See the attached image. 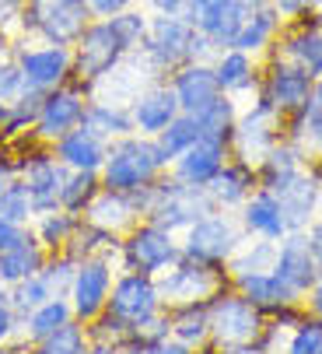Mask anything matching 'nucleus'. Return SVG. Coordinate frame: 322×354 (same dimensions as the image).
Here are the masks:
<instances>
[{
    "label": "nucleus",
    "instance_id": "1",
    "mask_svg": "<svg viewBox=\"0 0 322 354\" xmlns=\"http://www.w3.org/2000/svg\"><path fill=\"white\" fill-rule=\"evenodd\" d=\"M147 18L151 15H144L140 8H130V11L113 15V18H95L81 32V39L70 46V53H74V77L70 81L84 84L95 95V88L116 67H123L130 53H137L144 46Z\"/></svg>",
    "mask_w": 322,
    "mask_h": 354
},
{
    "label": "nucleus",
    "instance_id": "2",
    "mask_svg": "<svg viewBox=\"0 0 322 354\" xmlns=\"http://www.w3.org/2000/svg\"><path fill=\"white\" fill-rule=\"evenodd\" d=\"M137 53H140L144 67L151 71V77L161 81V77H172L179 67H186L193 60L210 64L214 57H218V46L179 15H151L144 46L137 49Z\"/></svg>",
    "mask_w": 322,
    "mask_h": 354
},
{
    "label": "nucleus",
    "instance_id": "3",
    "mask_svg": "<svg viewBox=\"0 0 322 354\" xmlns=\"http://www.w3.org/2000/svg\"><path fill=\"white\" fill-rule=\"evenodd\" d=\"M165 172H169L165 155L158 151L154 137H144V133H126L120 140H109L105 162L98 169L102 186L116 193H140Z\"/></svg>",
    "mask_w": 322,
    "mask_h": 354
},
{
    "label": "nucleus",
    "instance_id": "4",
    "mask_svg": "<svg viewBox=\"0 0 322 354\" xmlns=\"http://www.w3.org/2000/svg\"><path fill=\"white\" fill-rule=\"evenodd\" d=\"M137 204H140L144 221H154V225L169 228L176 235H182L193 221L207 218L210 211H218V207H214V200L207 196V186H186L172 172L154 179L147 189H140Z\"/></svg>",
    "mask_w": 322,
    "mask_h": 354
},
{
    "label": "nucleus",
    "instance_id": "5",
    "mask_svg": "<svg viewBox=\"0 0 322 354\" xmlns=\"http://www.w3.org/2000/svg\"><path fill=\"white\" fill-rule=\"evenodd\" d=\"M91 21H95V15H91L88 0H25L21 35L39 39V42L74 46Z\"/></svg>",
    "mask_w": 322,
    "mask_h": 354
},
{
    "label": "nucleus",
    "instance_id": "6",
    "mask_svg": "<svg viewBox=\"0 0 322 354\" xmlns=\"http://www.w3.org/2000/svg\"><path fill=\"white\" fill-rule=\"evenodd\" d=\"M179 257H182L179 235L154 221H137L120 239V270H137V274L158 277L172 263H179Z\"/></svg>",
    "mask_w": 322,
    "mask_h": 354
},
{
    "label": "nucleus",
    "instance_id": "7",
    "mask_svg": "<svg viewBox=\"0 0 322 354\" xmlns=\"http://www.w3.org/2000/svg\"><path fill=\"white\" fill-rule=\"evenodd\" d=\"M182 257L207 263V267H228V260L235 257V249L245 242V232L238 225V214L231 211H210L207 218L193 221L182 235Z\"/></svg>",
    "mask_w": 322,
    "mask_h": 354
},
{
    "label": "nucleus",
    "instance_id": "8",
    "mask_svg": "<svg viewBox=\"0 0 322 354\" xmlns=\"http://www.w3.org/2000/svg\"><path fill=\"white\" fill-rule=\"evenodd\" d=\"M225 284H231L225 267H207V263H196L189 257H179V263H172L165 274H158L161 309L172 313L182 306H203Z\"/></svg>",
    "mask_w": 322,
    "mask_h": 354
},
{
    "label": "nucleus",
    "instance_id": "9",
    "mask_svg": "<svg viewBox=\"0 0 322 354\" xmlns=\"http://www.w3.org/2000/svg\"><path fill=\"white\" fill-rule=\"evenodd\" d=\"M207 309H210V344L214 347L252 344L266 330V316L235 284H225L218 295L207 301Z\"/></svg>",
    "mask_w": 322,
    "mask_h": 354
},
{
    "label": "nucleus",
    "instance_id": "10",
    "mask_svg": "<svg viewBox=\"0 0 322 354\" xmlns=\"http://www.w3.org/2000/svg\"><path fill=\"white\" fill-rule=\"evenodd\" d=\"M11 57L25 77V88L32 91H53L74 77V53L70 46L57 42H39L28 35H18L11 42Z\"/></svg>",
    "mask_w": 322,
    "mask_h": 354
},
{
    "label": "nucleus",
    "instance_id": "11",
    "mask_svg": "<svg viewBox=\"0 0 322 354\" xmlns=\"http://www.w3.org/2000/svg\"><path fill=\"white\" fill-rule=\"evenodd\" d=\"M284 140V116L266 102V98L256 95V102L238 113L235 120V130H231V158L259 169V162L274 151V144Z\"/></svg>",
    "mask_w": 322,
    "mask_h": 354
},
{
    "label": "nucleus",
    "instance_id": "12",
    "mask_svg": "<svg viewBox=\"0 0 322 354\" xmlns=\"http://www.w3.org/2000/svg\"><path fill=\"white\" fill-rule=\"evenodd\" d=\"M91 102V91L77 81H67L60 88H53L42 95V106H39V116L32 123V137L46 147H53L64 133H70L74 127H81L84 120V109Z\"/></svg>",
    "mask_w": 322,
    "mask_h": 354
},
{
    "label": "nucleus",
    "instance_id": "13",
    "mask_svg": "<svg viewBox=\"0 0 322 354\" xmlns=\"http://www.w3.org/2000/svg\"><path fill=\"white\" fill-rule=\"evenodd\" d=\"M312 88H315V77L305 74L301 67L266 53V64H263V77H259V98H266L284 120L301 113L308 102H312Z\"/></svg>",
    "mask_w": 322,
    "mask_h": 354
},
{
    "label": "nucleus",
    "instance_id": "14",
    "mask_svg": "<svg viewBox=\"0 0 322 354\" xmlns=\"http://www.w3.org/2000/svg\"><path fill=\"white\" fill-rule=\"evenodd\" d=\"M116 263L120 260H109V257H91V260H81L77 263V274L67 288V301L74 309V319L77 323H91L105 313L109 306V291H113V281H116Z\"/></svg>",
    "mask_w": 322,
    "mask_h": 354
},
{
    "label": "nucleus",
    "instance_id": "15",
    "mask_svg": "<svg viewBox=\"0 0 322 354\" xmlns=\"http://www.w3.org/2000/svg\"><path fill=\"white\" fill-rule=\"evenodd\" d=\"M274 57L301 67L305 74L319 77L322 74V15L319 11H305L291 21H284L274 49Z\"/></svg>",
    "mask_w": 322,
    "mask_h": 354
},
{
    "label": "nucleus",
    "instance_id": "16",
    "mask_svg": "<svg viewBox=\"0 0 322 354\" xmlns=\"http://www.w3.org/2000/svg\"><path fill=\"white\" fill-rule=\"evenodd\" d=\"M105 313H113L120 323H126V330H133L137 323L161 313L158 277H147V274H137V270H120L116 281H113Z\"/></svg>",
    "mask_w": 322,
    "mask_h": 354
},
{
    "label": "nucleus",
    "instance_id": "17",
    "mask_svg": "<svg viewBox=\"0 0 322 354\" xmlns=\"http://www.w3.org/2000/svg\"><path fill=\"white\" fill-rule=\"evenodd\" d=\"M179 98L169 81H151L130 98V116H133V133L158 137L176 116H179Z\"/></svg>",
    "mask_w": 322,
    "mask_h": 354
},
{
    "label": "nucleus",
    "instance_id": "18",
    "mask_svg": "<svg viewBox=\"0 0 322 354\" xmlns=\"http://www.w3.org/2000/svg\"><path fill=\"white\" fill-rule=\"evenodd\" d=\"M238 214V225L249 239H270V242H281L291 228H287V214L281 207L277 193L270 189H252V196L245 200V204L235 211Z\"/></svg>",
    "mask_w": 322,
    "mask_h": 354
},
{
    "label": "nucleus",
    "instance_id": "19",
    "mask_svg": "<svg viewBox=\"0 0 322 354\" xmlns=\"http://www.w3.org/2000/svg\"><path fill=\"white\" fill-rule=\"evenodd\" d=\"M274 274H277V277H281L298 298L308 295V288H312L315 277H319V267H315L312 252H308V239H305V232H287V235L277 242Z\"/></svg>",
    "mask_w": 322,
    "mask_h": 354
},
{
    "label": "nucleus",
    "instance_id": "20",
    "mask_svg": "<svg viewBox=\"0 0 322 354\" xmlns=\"http://www.w3.org/2000/svg\"><path fill=\"white\" fill-rule=\"evenodd\" d=\"M176 98H179V109L196 116L200 109H207L214 98H221V84H218V74H214V64L207 60H193L186 67H179L172 77H169Z\"/></svg>",
    "mask_w": 322,
    "mask_h": 354
},
{
    "label": "nucleus",
    "instance_id": "21",
    "mask_svg": "<svg viewBox=\"0 0 322 354\" xmlns=\"http://www.w3.org/2000/svg\"><path fill=\"white\" fill-rule=\"evenodd\" d=\"M84 221L102 228V232H109L116 239H123L137 221H144L140 214V204H137V193H116V189H105L91 200V207L84 211Z\"/></svg>",
    "mask_w": 322,
    "mask_h": 354
},
{
    "label": "nucleus",
    "instance_id": "22",
    "mask_svg": "<svg viewBox=\"0 0 322 354\" xmlns=\"http://www.w3.org/2000/svg\"><path fill=\"white\" fill-rule=\"evenodd\" d=\"M228 158H231V147H228V144L200 137L189 151H182V155L169 165V172H172L179 183H186V186H207L214 176L225 169Z\"/></svg>",
    "mask_w": 322,
    "mask_h": 354
},
{
    "label": "nucleus",
    "instance_id": "23",
    "mask_svg": "<svg viewBox=\"0 0 322 354\" xmlns=\"http://www.w3.org/2000/svg\"><path fill=\"white\" fill-rule=\"evenodd\" d=\"M252 189H259V176H256L252 165H245L238 158H228L225 169L207 183V196L214 200V207H218V211H231V214L252 196Z\"/></svg>",
    "mask_w": 322,
    "mask_h": 354
},
{
    "label": "nucleus",
    "instance_id": "24",
    "mask_svg": "<svg viewBox=\"0 0 322 354\" xmlns=\"http://www.w3.org/2000/svg\"><path fill=\"white\" fill-rule=\"evenodd\" d=\"M281 28H284V18L274 8V0H259V4L252 8V15L245 18L242 32L235 35L231 49H242V53H249V57H263V53H270V49H274Z\"/></svg>",
    "mask_w": 322,
    "mask_h": 354
},
{
    "label": "nucleus",
    "instance_id": "25",
    "mask_svg": "<svg viewBox=\"0 0 322 354\" xmlns=\"http://www.w3.org/2000/svg\"><path fill=\"white\" fill-rule=\"evenodd\" d=\"M210 64H214V74H218V84L225 95L238 98V95L259 91V77H263L259 57H249L242 49H221Z\"/></svg>",
    "mask_w": 322,
    "mask_h": 354
},
{
    "label": "nucleus",
    "instance_id": "26",
    "mask_svg": "<svg viewBox=\"0 0 322 354\" xmlns=\"http://www.w3.org/2000/svg\"><path fill=\"white\" fill-rule=\"evenodd\" d=\"M105 151H109V140H102L88 127H74L70 133H64L57 144H53V155H57L70 172H77V169L98 172L102 162H105Z\"/></svg>",
    "mask_w": 322,
    "mask_h": 354
},
{
    "label": "nucleus",
    "instance_id": "27",
    "mask_svg": "<svg viewBox=\"0 0 322 354\" xmlns=\"http://www.w3.org/2000/svg\"><path fill=\"white\" fill-rule=\"evenodd\" d=\"M252 306L263 313V316H274V313H281V309H287V306H294V301H301L274 270H259V274H245V277H238V281H231Z\"/></svg>",
    "mask_w": 322,
    "mask_h": 354
},
{
    "label": "nucleus",
    "instance_id": "28",
    "mask_svg": "<svg viewBox=\"0 0 322 354\" xmlns=\"http://www.w3.org/2000/svg\"><path fill=\"white\" fill-rule=\"evenodd\" d=\"M81 127H88L102 140H120V137L133 133V116H130V106L105 102V98H91L88 109H84Z\"/></svg>",
    "mask_w": 322,
    "mask_h": 354
},
{
    "label": "nucleus",
    "instance_id": "29",
    "mask_svg": "<svg viewBox=\"0 0 322 354\" xmlns=\"http://www.w3.org/2000/svg\"><path fill=\"white\" fill-rule=\"evenodd\" d=\"M74 319V309H70V301H67V295H57V298H49V301H42L39 309H32L25 319H21V340L25 344H42L49 333H57L64 323H70Z\"/></svg>",
    "mask_w": 322,
    "mask_h": 354
},
{
    "label": "nucleus",
    "instance_id": "30",
    "mask_svg": "<svg viewBox=\"0 0 322 354\" xmlns=\"http://www.w3.org/2000/svg\"><path fill=\"white\" fill-rule=\"evenodd\" d=\"M284 140L298 144L308 162H322V106L308 102L301 113L284 120Z\"/></svg>",
    "mask_w": 322,
    "mask_h": 354
},
{
    "label": "nucleus",
    "instance_id": "31",
    "mask_svg": "<svg viewBox=\"0 0 322 354\" xmlns=\"http://www.w3.org/2000/svg\"><path fill=\"white\" fill-rule=\"evenodd\" d=\"M42 263H46V249L35 242V235H28L21 245H15L11 252H4V257H0V284L15 288L18 281L39 274Z\"/></svg>",
    "mask_w": 322,
    "mask_h": 354
},
{
    "label": "nucleus",
    "instance_id": "32",
    "mask_svg": "<svg viewBox=\"0 0 322 354\" xmlns=\"http://www.w3.org/2000/svg\"><path fill=\"white\" fill-rule=\"evenodd\" d=\"M64 252H67V257H74L77 263H81V260H91V257L120 260V239L109 235V232H102V228H95V225H88V221L81 218V225L74 228V235H70V242H67Z\"/></svg>",
    "mask_w": 322,
    "mask_h": 354
},
{
    "label": "nucleus",
    "instance_id": "33",
    "mask_svg": "<svg viewBox=\"0 0 322 354\" xmlns=\"http://www.w3.org/2000/svg\"><path fill=\"white\" fill-rule=\"evenodd\" d=\"M77 225H81L77 214L57 207V211H49V214H35V218H32V235H35V242H39L46 252H64Z\"/></svg>",
    "mask_w": 322,
    "mask_h": 354
},
{
    "label": "nucleus",
    "instance_id": "34",
    "mask_svg": "<svg viewBox=\"0 0 322 354\" xmlns=\"http://www.w3.org/2000/svg\"><path fill=\"white\" fill-rule=\"evenodd\" d=\"M274 260H277V242L270 239H249L235 249V257L228 260V281H238L245 274H259V270H274Z\"/></svg>",
    "mask_w": 322,
    "mask_h": 354
},
{
    "label": "nucleus",
    "instance_id": "35",
    "mask_svg": "<svg viewBox=\"0 0 322 354\" xmlns=\"http://www.w3.org/2000/svg\"><path fill=\"white\" fill-rule=\"evenodd\" d=\"M169 323H172V337L193 351H203L210 344V309L207 301L203 306H182V309H172L169 313Z\"/></svg>",
    "mask_w": 322,
    "mask_h": 354
},
{
    "label": "nucleus",
    "instance_id": "36",
    "mask_svg": "<svg viewBox=\"0 0 322 354\" xmlns=\"http://www.w3.org/2000/svg\"><path fill=\"white\" fill-rule=\"evenodd\" d=\"M235 120H238V102H235L231 95L214 98V102H210L207 109H200V113H196L200 137H207V140H221V144H231Z\"/></svg>",
    "mask_w": 322,
    "mask_h": 354
},
{
    "label": "nucleus",
    "instance_id": "37",
    "mask_svg": "<svg viewBox=\"0 0 322 354\" xmlns=\"http://www.w3.org/2000/svg\"><path fill=\"white\" fill-rule=\"evenodd\" d=\"M102 193V176L91 172V169H77V172H67V183H64V193H60V207L84 218V211L91 207V200Z\"/></svg>",
    "mask_w": 322,
    "mask_h": 354
},
{
    "label": "nucleus",
    "instance_id": "38",
    "mask_svg": "<svg viewBox=\"0 0 322 354\" xmlns=\"http://www.w3.org/2000/svg\"><path fill=\"white\" fill-rule=\"evenodd\" d=\"M196 140H200V127H196V116H189V113H179L165 130H161V133L154 137L158 151L165 155V162H169V165L182 155V151H189Z\"/></svg>",
    "mask_w": 322,
    "mask_h": 354
},
{
    "label": "nucleus",
    "instance_id": "39",
    "mask_svg": "<svg viewBox=\"0 0 322 354\" xmlns=\"http://www.w3.org/2000/svg\"><path fill=\"white\" fill-rule=\"evenodd\" d=\"M88 344H91L88 326L77 323V319H70V323H64L57 333H49L42 344H35L32 354H84Z\"/></svg>",
    "mask_w": 322,
    "mask_h": 354
},
{
    "label": "nucleus",
    "instance_id": "40",
    "mask_svg": "<svg viewBox=\"0 0 322 354\" xmlns=\"http://www.w3.org/2000/svg\"><path fill=\"white\" fill-rule=\"evenodd\" d=\"M259 4V0H231V4L225 8V15H221V21L210 28V42L218 46V53L221 49H231L235 46V35L242 32V25H245V18L252 15V8Z\"/></svg>",
    "mask_w": 322,
    "mask_h": 354
},
{
    "label": "nucleus",
    "instance_id": "41",
    "mask_svg": "<svg viewBox=\"0 0 322 354\" xmlns=\"http://www.w3.org/2000/svg\"><path fill=\"white\" fill-rule=\"evenodd\" d=\"M49 298H57V291H53V284L42 277V274H32V277H25V281H18L15 288H11V306H15V313L25 319L32 309H39L42 301H49Z\"/></svg>",
    "mask_w": 322,
    "mask_h": 354
},
{
    "label": "nucleus",
    "instance_id": "42",
    "mask_svg": "<svg viewBox=\"0 0 322 354\" xmlns=\"http://www.w3.org/2000/svg\"><path fill=\"white\" fill-rule=\"evenodd\" d=\"M35 211H32V200L21 179H11L4 189H0V221L8 225H32Z\"/></svg>",
    "mask_w": 322,
    "mask_h": 354
},
{
    "label": "nucleus",
    "instance_id": "43",
    "mask_svg": "<svg viewBox=\"0 0 322 354\" xmlns=\"http://www.w3.org/2000/svg\"><path fill=\"white\" fill-rule=\"evenodd\" d=\"M281 354H322V319L308 313L298 326H291Z\"/></svg>",
    "mask_w": 322,
    "mask_h": 354
},
{
    "label": "nucleus",
    "instance_id": "44",
    "mask_svg": "<svg viewBox=\"0 0 322 354\" xmlns=\"http://www.w3.org/2000/svg\"><path fill=\"white\" fill-rule=\"evenodd\" d=\"M39 274L53 284V291H57V295H67V288H70V281L77 274V260L67 257V252H46V263H42Z\"/></svg>",
    "mask_w": 322,
    "mask_h": 354
},
{
    "label": "nucleus",
    "instance_id": "45",
    "mask_svg": "<svg viewBox=\"0 0 322 354\" xmlns=\"http://www.w3.org/2000/svg\"><path fill=\"white\" fill-rule=\"evenodd\" d=\"M228 4H231V0H189V8H186L182 18H186L196 32L210 35V28L221 21V15H225Z\"/></svg>",
    "mask_w": 322,
    "mask_h": 354
},
{
    "label": "nucleus",
    "instance_id": "46",
    "mask_svg": "<svg viewBox=\"0 0 322 354\" xmlns=\"http://www.w3.org/2000/svg\"><path fill=\"white\" fill-rule=\"evenodd\" d=\"M21 91H25V77L15 57H0V102H15Z\"/></svg>",
    "mask_w": 322,
    "mask_h": 354
},
{
    "label": "nucleus",
    "instance_id": "47",
    "mask_svg": "<svg viewBox=\"0 0 322 354\" xmlns=\"http://www.w3.org/2000/svg\"><path fill=\"white\" fill-rule=\"evenodd\" d=\"M21 337V316L15 313L11 301H0V344H11Z\"/></svg>",
    "mask_w": 322,
    "mask_h": 354
},
{
    "label": "nucleus",
    "instance_id": "48",
    "mask_svg": "<svg viewBox=\"0 0 322 354\" xmlns=\"http://www.w3.org/2000/svg\"><path fill=\"white\" fill-rule=\"evenodd\" d=\"M28 235H32V225H8V221H0V257L11 252L15 245H21Z\"/></svg>",
    "mask_w": 322,
    "mask_h": 354
},
{
    "label": "nucleus",
    "instance_id": "49",
    "mask_svg": "<svg viewBox=\"0 0 322 354\" xmlns=\"http://www.w3.org/2000/svg\"><path fill=\"white\" fill-rule=\"evenodd\" d=\"M88 4H91L95 18H113V15H123V11L137 8L140 0H88Z\"/></svg>",
    "mask_w": 322,
    "mask_h": 354
},
{
    "label": "nucleus",
    "instance_id": "50",
    "mask_svg": "<svg viewBox=\"0 0 322 354\" xmlns=\"http://www.w3.org/2000/svg\"><path fill=\"white\" fill-rule=\"evenodd\" d=\"M274 8L281 11L284 21H291V18H298V15H305V11H319L322 0H274Z\"/></svg>",
    "mask_w": 322,
    "mask_h": 354
},
{
    "label": "nucleus",
    "instance_id": "51",
    "mask_svg": "<svg viewBox=\"0 0 322 354\" xmlns=\"http://www.w3.org/2000/svg\"><path fill=\"white\" fill-rule=\"evenodd\" d=\"M305 239H308V252H312L315 267L322 270V218H312V225L305 228Z\"/></svg>",
    "mask_w": 322,
    "mask_h": 354
},
{
    "label": "nucleus",
    "instance_id": "52",
    "mask_svg": "<svg viewBox=\"0 0 322 354\" xmlns=\"http://www.w3.org/2000/svg\"><path fill=\"white\" fill-rule=\"evenodd\" d=\"M196 354H270L259 340H252V344H231V347H214V344H207L203 351H196Z\"/></svg>",
    "mask_w": 322,
    "mask_h": 354
},
{
    "label": "nucleus",
    "instance_id": "53",
    "mask_svg": "<svg viewBox=\"0 0 322 354\" xmlns=\"http://www.w3.org/2000/svg\"><path fill=\"white\" fill-rule=\"evenodd\" d=\"M140 4H147L154 15H186V8H189V0H140Z\"/></svg>",
    "mask_w": 322,
    "mask_h": 354
},
{
    "label": "nucleus",
    "instance_id": "54",
    "mask_svg": "<svg viewBox=\"0 0 322 354\" xmlns=\"http://www.w3.org/2000/svg\"><path fill=\"white\" fill-rule=\"evenodd\" d=\"M144 354H196V351L186 347V344H179L176 337H165V340H158V344L144 347Z\"/></svg>",
    "mask_w": 322,
    "mask_h": 354
},
{
    "label": "nucleus",
    "instance_id": "55",
    "mask_svg": "<svg viewBox=\"0 0 322 354\" xmlns=\"http://www.w3.org/2000/svg\"><path fill=\"white\" fill-rule=\"evenodd\" d=\"M301 301H305V309H308L312 316H319V319H322V270H319L315 284L308 288V295H305Z\"/></svg>",
    "mask_w": 322,
    "mask_h": 354
},
{
    "label": "nucleus",
    "instance_id": "56",
    "mask_svg": "<svg viewBox=\"0 0 322 354\" xmlns=\"http://www.w3.org/2000/svg\"><path fill=\"white\" fill-rule=\"evenodd\" d=\"M0 354H32V344H25L21 337L11 344H0Z\"/></svg>",
    "mask_w": 322,
    "mask_h": 354
},
{
    "label": "nucleus",
    "instance_id": "57",
    "mask_svg": "<svg viewBox=\"0 0 322 354\" xmlns=\"http://www.w3.org/2000/svg\"><path fill=\"white\" fill-rule=\"evenodd\" d=\"M84 354H116V347H113V344H98V340H91V344L84 347Z\"/></svg>",
    "mask_w": 322,
    "mask_h": 354
},
{
    "label": "nucleus",
    "instance_id": "58",
    "mask_svg": "<svg viewBox=\"0 0 322 354\" xmlns=\"http://www.w3.org/2000/svg\"><path fill=\"white\" fill-rule=\"evenodd\" d=\"M116 354H144V344H133V340L130 344H120Z\"/></svg>",
    "mask_w": 322,
    "mask_h": 354
},
{
    "label": "nucleus",
    "instance_id": "59",
    "mask_svg": "<svg viewBox=\"0 0 322 354\" xmlns=\"http://www.w3.org/2000/svg\"><path fill=\"white\" fill-rule=\"evenodd\" d=\"M11 42H15V39H11L8 32H0V57H11Z\"/></svg>",
    "mask_w": 322,
    "mask_h": 354
},
{
    "label": "nucleus",
    "instance_id": "60",
    "mask_svg": "<svg viewBox=\"0 0 322 354\" xmlns=\"http://www.w3.org/2000/svg\"><path fill=\"white\" fill-rule=\"evenodd\" d=\"M312 102H319V106H322V74L315 77V88H312Z\"/></svg>",
    "mask_w": 322,
    "mask_h": 354
},
{
    "label": "nucleus",
    "instance_id": "61",
    "mask_svg": "<svg viewBox=\"0 0 322 354\" xmlns=\"http://www.w3.org/2000/svg\"><path fill=\"white\" fill-rule=\"evenodd\" d=\"M8 113H11V102H0V123L8 120Z\"/></svg>",
    "mask_w": 322,
    "mask_h": 354
},
{
    "label": "nucleus",
    "instance_id": "62",
    "mask_svg": "<svg viewBox=\"0 0 322 354\" xmlns=\"http://www.w3.org/2000/svg\"><path fill=\"white\" fill-rule=\"evenodd\" d=\"M315 218H322V183H319V214Z\"/></svg>",
    "mask_w": 322,
    "mask_h": 354
},
{
    "label": "nucleus",
    "instance_id": "63",
    "mask_svg": "<svg viewBox=\"0 0 322 354\" xmlns=\"http://www.w3.org/2000/svg\"><path fill=\"white\" fill-rule=\"evenodd\" d=\"M0 151H4V144H0Z\"/></svg>",
    "mask_w": 322,
    "mask_h": 354
}]
</instances>
